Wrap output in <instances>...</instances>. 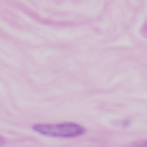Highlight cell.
Returning <instances> with one entry per match:
<instances>
[{
	"label": "cell",
	"instance_id": "cell-1",
	"mask_svg": "<svg viewBox=\"0 0 147 147\" xmlns=\"http://www.w3.org/2000/svg\"><path fill=\"white\" fill-rule=\"evenodd\" d=\"M33 129L43 137H56V140H74V137H84V124L76 122H53V124H33Z\"/></svg>",
	"mask_w": 147,
	"mask_h": 147
},
{
	"label": "cell",
	"instance_id": "cell-2",
	"mask_svg": "<svg viewBox=\"0 0 147 147\" xmlns=\"http://www.w3.org/2000/svg\"><path fill=\"white\" fill-rule=\"evenodd\" d=\"M134 147H147V140H142V142H134Z\"/></svg>",
	"mask_w": 147,
	"mask_h": 147
},
{
	"label": "cell",
	"instance_id": "cell-3",
	"mask_svg": "<svg viewBox=\"0 0 147 147\" xmlns=\"http://www.w3.org/2000/svg\"><path fill=\"white\" fill-rule=\"evenodd\" d=\"M3 145H5V140H3V137H0V147H3Z\"/></svg>",
	"mask_w": 147,
	"mask_h": 147
}]
</instances>
